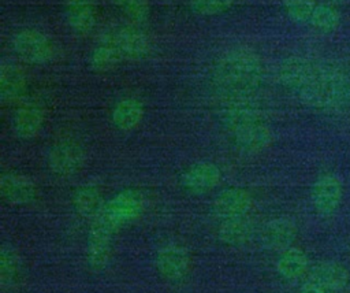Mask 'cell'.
Instances as JSON below:
<instances>
[{
  "label": "cell",
  "mask_w": 350,
  "mask_h": 293,
  "mask_svg": "<svg viewBox=\"0 0 350 293\" xmlns=\"http://www.w3.org/2000/svg\"><path fill=\"white\" fill-rule=\"evenodd\" d=\"M119 51L123 60H139L150 53L148 36L134 27H122L105 36Z\"/></svg>",
  "instance_id": "ba28073f"
},
{
  "label": "cell",
  "mask_w": 350,
  "mask_h": 293,
  "mask_svg": "<svg viewBox=\"0 0 350 293\" xmlns=\"http://www.w3.org/2000/svg\"><path fill=\"white\" fill-rule=\"evenodd\" d=\"M45 112L36 100H27L15 111L12 126L15 134L22 140H30L38 134L44 125Z\"/></svg>",
  "instance_id": "4fadbf2b"
},
{
  "label": "cell",
  "mask_w": 350,
  "mask_h": 293,
  "mask_svg": "<svg viewBox=\"0 0 350 293\" xmlns=\"http://www.w3.org/2000/svg\"><path fill=\"white\" fill-rule=\"evenodd\" d=\"M253 225L246 216L223 219L217 229V238L228 246H239L250 240Z\"/></svg>",
  "instance_id": "d6986e66"
},
{
  "label": "cell",
  "mask_w": 350,
  "mask_h": 293,
  "mask_svg": "<svg viewBox=\"0 0 350 293\" xmlns=\"http://www.w3.org/2000/svg\"><path fill=\"white\" fill-rule=\"evenodd\" d=\"M212 207L213 212L221 219L246 216L253 208V197L242 188H228L219 193Z\"/></svg>",
  "instance_id": "30bf717a"
},
{
  "label": "cell",
  "mask_w": 350,
  "mask_h": 293,
  "mask_svg": "<svg viewBox=\"0 0 350 293\" xmlns=\"http://www.w3.org/2000/svg\"><path fill=\"white\" fill-rule=\"evenodd\" d=\"M234 0H191L190 8L198 15H217L227 11Z\"/></svg>",
  "instance_id": "83f0119b"
},
{
  "label": "cell",
  "mask_w": 350,
  "mask_h": 293,
  "mask_svg": "<svg viewBox=\"0 0 350 293\" xmlns=\"http://www.w3.org/2000/svg\"><path fill=\"white\" fill-rule=\"evenodd\" d=\"M278 75L302 103L324 111H339L350 105V79L338 67L308 58L284 59Z\"/></svg>",
  "instance_id": "6da1fadb"
},
{
  "label": "cell",
  "mask_w": 350,
  "mask_h": 293,
  "mask_svg": "<svg viewBox=\"0 0 350 293\" xmlns=\"http://www.w3.org/2000/svg\"><path fill=\"white\" fill-rule=\"evenodd\" d=\"M112 3L133 21H145L149 15L148 0H112Z\"/></svg>",
  "instance_id": "4316f807"
},
{
  "label": "cell",
  "mask_w": 350,
  "mask_h": 293,
  "mask_svg": "<svg viewBox=\"0 0 350 293\" xmlns=\"http://www.w3.org/2000/svg\"><path fill=\"white\" fill-rule=\"evenodd\" d=\"M145 114L144 104L135 97H124L119 100L112 110V122L119 130H133L142 120Z\"/></svg>",
  "instance_id": "e0dca14e"
},
{
  "label": "cell",
  "mask_w": 350,
  "mask_h": 293,
  "mask_svg": "<svg viewBox=\"0 0 350 293\" xmlns=\"http://www.w3.org/2000/svg\"><path fill=\"white\" fill-rule=\"evenodd\" d=\"M298 234L297 225L288 218H275L267 222L260 233L261 244L269 249H286L293 245Z\"/></svg>",
  "instance_id": "5bb4252c"
},
{
  "label": "cell",
  "mask_w": 350,
  "mask_h": 293,
  "mask_svg": "<svg viewBox=\"0 0 350 293\" xmlns=\"http://www.w3.org/2000/svg\"><path fill=\"white\" fill-rule=\"evenodd\" d=\"M309 268L308 255L295 246H288L280 252L276 260L278 274L287 281H294L301 278Z\"/></svg>",
  "instance_id": "2e32d148"
},
{
  "label": "cell",
  "mask_w": 350,
  "mask_h": 293,
  "mask_svg": "<svg viewBox=\"0 0 350 293\" xmlns=\"http://www.w3.org/2000/svg\"><path fill=\"white\" fill-rule=\"evenodd\" d=\"M156 268L163 279L174 283L180 282L190 271V256L178 244L164 245L156 255Z\"/></svg>",
  "instance_id": "8992f818"
},
{
  "label": "cell",
  "mask_w": 350,
  "mask_h": 293,
  "mask_svg": "<svg viewBox=\"0 0 350 293\" xmlns=\"http://www.w3.org/2000/svg\"><path fill=\"white\" fill-rule=\"evenodd\" d=\"M331 1H334V3H342V1H346V0H331Z\"/></svg>",
  "instance_id": "f546056e"
},
{
  "label": "cell",
  "mask_w": 350,
  "mask_h": 293,
  "mask_svg": "<svg viewBox=\"0 0 350 293\" xmlns=\"http://www.w3.org/2000/svg\"><path fill=\"white\" fill-rule=\"evenodd\" d=\"M120 62H123L122 55L107 37H104L103 41L93 49L89 59L90 67L96 71H109Z\"/></svg>",
  "instance_id": "603a6c76"
},
{
  "label": "cell",
  "mask_w": 350,
  "mask_h": 293,
  "mask_svg": "<svg viewBox=\"0 0 350 293\" xmlns=\"http://www.w3.org/2000/svg\"><path fill=\"white\" fill-rule=\"evenodd\" d=\"M217 78L234 89L254 86L262 77V63L249 48H232L224 52L216 64Z\"/></svg>",
  "instance_id": "7a4b0ae2"
},
{
  "label": "cell",
  "mask_w": 350,
  "mask_h": 293,
  "mask_svg": "<svg viewBox=\"0 0 350 293\" xmlns=\"http://www.w3.org/2000/svg\"><path fill=\"white\" fill-rule=\"evenodd\" d=\"M112 257V235L90 227L86 245V263L93 271H103Z\"/></svg>",
  "instance_id": "9a60e30c"
},
{
  "label": "cell",
  "mask_w": 350,
  "mask_h": 293,
  "mask_svg": "<svg viewBox=\"0 0 350 293\" xmlns=\"http://www.w3.org/2000/svg\"><path fill=\"white\" fill-rule=\"evenodd\" d=\"M309 25L320 33H332L340 25V15L328 4H317L309 19Z\"/></svg>",
  "instance_id": "d4e9b609"
},
{
  "label": "cell",
  "mask_w": 350,
  "mask_h": 293,
  "mask_svg": "<svg viewBox=\"0 0 350 293\" xmlns=\"http://www.w3.org/2000/svg\"><path fill=\"white\" fill-rule=\"evenodd\" d=\"M85 162L82 148L72 141L56 142L48 152L49 170L59 177H70L81 170Z\"/></svg>",
  "instance_id": "52a82bcc"
},
{
  "label": "cell",
  "mask_w": 350,
  "mask_h": 293,
  "mask_svg": "<svg viewBox=\"0 0 350 293\" xmlns=\"http://www.w3.org/2000/svg\"><path fill=\"white\" fill-rule=\"evenodd\" d=\"M343 185L338 175L324 173L317 177L310 189V201L314 211L321 216L334 215L340 207Z\"/></svg>",
  "instance_id": "5b68a950"
},
{
  "label": "cell",
  "mask_w": 350,
  "mask_h": 293,
  "mask_svg": "<svg viewBox=\"0 0 350 293\" xmlns=\"http://www.w3.org/2000/svg\"><path fill=\"white\" fill-rule=\"evenodd\" d=\"M14 52L25 62L31 64H45L53 58V45L41 31L23 29L12 37Z\"/></svg>",
  "instance_id": "277c9868"
},
{
  "label": "cell",
  "mask_w": 350,
  "mask_h": 293,
  "mask_svg": "<svg viewBox=\"0 0 350 293\" xmlns=\"http://www.w3.org/2000/svg\"><path fill=\"white\" fill-rule=\"evenodd\" d=\"M299 293H336L331 286L319 279L314 275H310L299 288Z\"/></svg>",
  "instance_id": "f1b7e54d"
},
{
  "label": "cell",
  "mask_w": 350,
  "mask_h": 293,
  "mask_svg": "<svg viewBox=\"0 0 350 293\" xmlns=\"http://www.w3.org/2000/svg\"><path fill=\"white\" fill-rule=\"evenodd\" d=\"M312 275L317 277L336 293L345 290L350 282L349 270L338 262H324L313 268Z\"/></svg>",
  "instance_id": "7402d4cb"
},
{
  "label": "cell",
  "mask_w": 350,
  "mask_h": 293,
  "mask_svg": "<svg viewBox=\"0 0 350 293\" xmlns=\"http://www.w3.org/2000/svg\"><path fill=\"white\" fill-rule=\"evenodd\" d=\"M0 192L3 199L14 205H26L36 200L37 186L25 174L7 171L0 179Z\"/></svg>",
  "instance_id": "9c48e42d"
},
{
  "label": "cell",
  "mask_w": 350,
  "mask_h": 293,
  "mask_svg": "<svg viewBox=\"0 0 350 293\" xmlns=\"http://www.w3.org/2000/svg\"><path fill=\"white\" fill-rule=\"evenodd\" d=\"M232 133L235 146L245 153H258L267 149L272 142V133L261 119L239 127Z\"/></svg>",
  "instance_id": "8fae6325"
},
{
  "label": "cell",
  "mask_w": 350,
  "mask_h": 293,
  "mask_svg": "<svg viewBox=\"0 0 350 293\" xmlns=\"http://www.w3.org/2000/svg\"><path fill=\"white\" fill-rule=\"evenodd\" d=\"M66 16L78 33H89L96 25V11L90 0H67Z\"/></svg>",
  "instance_id": "ffe728a7"
},
{
  "label": "cell",
  "mask_w": 350,
  "mask_h": 293,
  "mask_svg": "<svg viewBox=\"0 0 350 293\" xmlns=\"http://www.w3.org/2000/svg\"><path fill=\"white\" fill-rule=\"evenodd\" d=\"M142 209V194L135 190H123L104 204L98 215L93 218L92 227L113 235L118 229L138 218Z\"/></svg>",
  "instance_id": "3957f363"
},
{
  "label": "cell",
  "mask_w": 350,
  "mask_h": 293,
  "mask_svg": "<svg viewBox=\"0 0 350 293\" xmlns=\"http://www.w3.org/2000/svg\"><path fill=\"white\" fill-rule=\"evenodd\" d=\"M316 5L314 0H283L286 14L291 21L298 23L309 22Z\"/></svg>",
  "instance_id": "484cf974"
},
{
  "label": "cell",
  "mask_w": 350,
  "mask_h": 293,
  "mask_svg": "<svg viewBox=\"0 0 350 293\" xmlns=\"http://www.w3.org/2000/svg\"><path fill=\"white\" fill-rule=\"evenodd\" d=\"M221 178L220 168L212 162H198L190 166L180 177L182 186L191 193H204L213 189Z\"/></svg>",
  "instance_id": "7c38bea8"
},
{
  "label": "cell",
  "mask_w": 350,
  "mask_h": 293,
  "mask_svg": "<svg viewBox=\"0 0 350 293\" xmlns=\"http://www.w3.org/2000/svg\"><path fill=\"white\" fill-rule=\"evenodd\" d=\"M72 207L83 218H96L104 207L100 189L94 185L78 188L72 196Z\"/></svg>",
  "instance_id": "44dd1931"
},
{
  "label": "cell",
  "mask_w": 350,
  "mask_h": 293,
  "mask_svg": "<svg viewBox=\"0 0 350 293\" xmlns=\"http://www.w3.org/2000/svg\"><path fill=\"white\" fill-rule=\"evenodd\" d=\"M21 268L19 256L11 245L4 244L0 249V282L3 290L14 288Z\"/></svg>",
  "instance_id": "cb8c5ba5"
},
{
  "label": "cell",
  "mask_w": 350,
  "mask_h": 293,
  "mask_svg": "<svg viewBox=\"0 0 350 293\" xmlns=\"http://www.w3.org/2000/svg\"><path fill=\"white\" fill-rule=\"evenodd\" d=\"M26 86V78L22 70L11 62H3L0 66V96L4 103H12L21 97Z\"/></svg>",
  "instance_id": "ac0fdd59"
}]
</instances>
